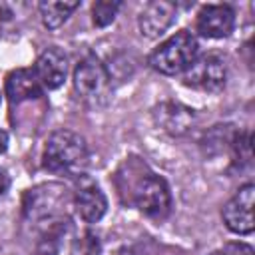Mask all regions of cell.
Segmentation results:
<instances>
[{
    "label": "cell",
    "instance_id": "6da1fadb",
    "mask_svg": "<svg viewBox=\"0 0 255 255\" xmlns=\"http://www.w3.org/2000/svg\"><path fill=\"white\" fill-rule=\"evenodd\" d=\"M90 163V151L86 139L70 129L54 131L44 145L42 165L54 175L82 177Z\"/></svg>",
    "mask_w": 255,
    "mask_h": 255
},
{
    "label": "cell",
    "instance_id": "7a4b0ae2",
    "mask_svg": "<svg viewBox=\"0 0 255 255\" xmlns=\"http://www.w3.org/2000/svg\"><path fill=\"white\" fill-rule=\"evenodd\" d=\"M24 217L30 225L40 227L44 235L56 237L66 221V187L44 183L30 189L24 197Z\"/></svg>",
    "mask_w": 255,
    "mask_h": 255
},
{
    "label": "cell",
    "instance_id": "3957f363",
    "mask_svg": "<svg viewBox=\"0 0 255 255\" xmlns=\"http://www.w3.org/2000/svg\"><path fill=\"white\" fill-rule=\"evenodd\" d=\"M197 52V38L187 30H179L149 54V66L159 74L175 76L185 72L195 62Z\"/></svg>",
    "mask_w": 255,
    "mask_h": 255
},
{
    "label": "cell",
    "instance_id": "277c9868",
    "mask_svg": "<svg viewBox=\"0 0 255 255\" xmlns=\"http://www.w3.org/2000/svg\"><path fill=\"white\" fill-rule=\"evenodd\" d=\"M74 88L84 104L100 108L110 98V74L96 56H86L74 70Z\"/></svg>",
    "mask_w": 255,
    "mask_h": 255
},
{
    "label": "cell",
    "instance_id": "5b68a950",
    "mask_svg": "<svg viewBox=\"0 0 255 255\" xmlns=\"http://www.w3.org/2000/svg\"><path fill=\"white\" fill-rule=\"evenodd\" d=\"M133 203L143 215L151 219H163L171 207V193H169L167 183L155 173L143 175L135 183Z\"/></svg>",
    "mask_w": 255,
    "mask_h": 255
},
{
    "label": "cell",
    "instance_id": "8992f818",
    "mask_svg": "<svg viewBox=\"0 0 255 255\" xmlns=\"http://www.w3.org/2000/svg\"><path fill=\"white\" fill-rule=\"evenodd\" d=\"M227 82L225 60L217 54H205L185 70L183 84L201 92H219Z\"/></svg>",
    "mask_w": 255,
    "mask_h": 255
},
{
    "label": "cell",
    "instance_id": "52a82bcc",
    "mask_svg": "<svg viewBox=\"0 0 255 255\" xmlns=\"http://www.w3.org/2000/svg\"><path fill=\"white\" fill-rule=\"evenodd\" d=\"M253 201H255V185L249 181L241 185L235 195L223 207V221L229 231L237 235H249L255 229L253 221Z\"/></svg>",
    "mask_w": 255,
    "mask_h": 255
},
{
    "label": "cell",
    "instance_id": "ba28073f",
    "mask_svg": "<svg viewBox=\"0 0 255 255\" xmlns=\"http://www.w3.org/2000/svg\"><path fill=\"white\" fill-rule=\"evenodd\" d=\"M177 18V6L169 0H153L143 6L137 16L139 32L145 38H159Z\"/></svg>",
    "mask_w": 255,
    "mask_h": 255
},
{
    "label": "cell",
    "instance_id": "9c48e42d",
    "mask_svg": "<svg viewBox=\"0 0 255 255\" xmlns=\"http://www.w3.org/2000/svg\"><path fill=\"white\" fill-rule=\"evenodd\" d=\"M235 26V12L229 4H207L197 14V32L205 38H227Z\"/></svg>",
    "mask_w": 255,
    "mask_h": 255
},
{
    "label": "cell",
    "instance_id": "30bf717a",
    "mask_svg": "<svg viewBox=\"0 0 255 255\" xmlns=\"http://www.w3.org/2000/svg\"><path fill=\"white\" fill-rule=\"evenodd\" d=\"M34 74L42 88L46 90H56L64 84L68 76V58L60 48H48L44 50L36 64H34Z\"/></svg>",
    "mask_w": 255,
    "mask_h": 255
},
{
    "label": "cell",
    "instance_id": "8fae6325",
    "mask_svg": "<svg viewBox=\"0 0 255 255\" xmlns=\"http://www.w3.org/2000/svg\"><path fill=\"white\" fill-rule=\"evenodd\" d=\"M74 205H76V211L80 213V217L86 223L100 221L108 211V199H106L104 191L88 179L78 187L76 197H74Z\"/></svg>",
    "mask_w": 255,
    "mask_h": 255
},
{
    "label": "cell",
    "instance_id": "7c38bea8",
    "mask_svg": "<svg viewBox=\"0 0 255 255\" xmlns=\"http://www.w3.org/2000/svg\"><path fill=\"white\" fill-rule=\"evenodd\" d=\"M44 92L42 84L38 82L34 70L20 68L8 74L6 78V96L12 104H22L26 100H36Z\"/></svg>",
    "mask_w": 255,
    "mask_h": 255
},
{
    "label": "cell",
    "instance_id": "4fadbf2b",
    "mask_svg": "<svg viewBox=\"0 0 255 255\" xmlns=\"http://www.w3.org/2000/svg\"><path fill=\"white\" fill-rule=\"evenodd\" d=\"M80 6L78 0H56V2H40L38 4V10H40V16H42V24L50 30H56L60 28L68 18L70 14Z\"/></svg>",
    "mask_w": 255,
    "mask_h": 255
},
{
    "label": "cell",
    "instance_id": "5bb4252c",
    "mask_svg": "<svg viewBox=\"0 0 255 255\" xmlns=\"http://www.w3.org/2000/svg\"><path fill=\"white\" fill-rule=\"evenodd\" d=\"M191 120H193V112L183 106L167 104V106L159 108V122H161L163 129H167L171 133H183Z\"/></svg>",
    "mask_w": 255,
    "mask_h": 255
},
{
    "label": "cell",
    "instance_id": "9a60e30c",
    "mask_svg": "<svg viewBox=\"0 0 255 255\" xmlns=\"http://www.w3.org/2000/svg\"><path fill=\"white\" fill-rule=\"evenodd\" d=\"M120 6H122V2H118V0H114V2L112 0H100V2H96L92 6V22L98 28H104V26L112 24L116 20V14H118Z\"/></svg>",
    "mask_w": 255,
    "mask_h": 255
},
{
    "label": "cell",
    "instance_id": "2e32d148",
    "mask_svg": "<svg viewBox=\"0 0 255 255\" xmlns=\"http://www.w3.org/2000/svg\"><path fill=\"white\" fill-rule=\"evenodd\" d=\"M70 255H100V241L92 233H84L74 245Z\"/></svg>",
    "mask_w": 255,
    "mask_h": 255
},
{
    "label": "cell",
    "instance_id": "e0dca14e",
    "mask_svg": "<svg viewBox=\"0 0 255 255\" xmlns=\"http://www.w3.org/2000/svg\"><path fill=\"white\" fill-rule=\"evenodd\" d=\"M213 255H253V247L247 243L231 241V243H225L223 247H219L217 251H213Z\"/></svg>",
    "mask_w": 255,
    "mask_h": 255
},
{
    "label": "cell",
    "instance_id": "ac0fdd59",
    "mask_svg": "<svg viewBox=\"0 0 255 255\" xmlns=\"http://www.w3.org/2000/svg\"><path fill=\"white\" fill-rule=\"evenodd\" d=\"M8 147V133L4 129H0V153H4Z\"/></svg>",
    "mask_w": 255,
    "mask_h": 255
},
{
    "label": "cell",
    "instance_id": "d6986e66",
    "mask_svg": "<svg viewBox=\"0 0 255 255\" xmlns=\"http://www.w3.org/2000/svg\"><path fill=\"white\" fill-rule=\"evenodd\" d=\"M6 189H8V177H6V173L0 169V197L4 195Z\"/></svg>",
    "mask_w": 255,
    "mask_h": 255
}]
</instances>
